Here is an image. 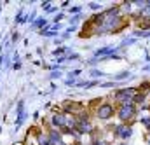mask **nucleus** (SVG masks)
<instances>
[{
    "label": "nucleus",
    "mask_w": 150,
    "mask_h": 145,
    "mask_svg": "<svg viewBox=\"0 0 150 145\" xmlns=\"http://www.w3.org/2000/svg\"><path fill=\"white\" fill-rule=\"evenodd\" d=\"M33 19H35V12H32V14L28 16V21H33Z\"/></svg>",
    "instance_id": "19"
},
{
    "label": "nucleus",
    "mask_w": 150,
    "mask_h": 145,
    "mask_svg": "<svg viewBox=\"0 0 150 145\" xmlns=\"http://www.w3.org/2000/svg\"><path fill=\"white\" fill-rule=\"evenodd\" d=\"M0 12H2V5H0Z\"/></svg>",
    "instance_id": "25"
},
{
    "label": "nucleus",
    "mask_w": 150,
    "mask_h": 145,
    "mask_svg": "<svg viewBox=\"0 0 150 145\" xmlns=\"http://www.w3.org/2000/svg\"><path fill=\"white\" fill-rule=\"evenodd\" d=\"M63 51H65V49H56V51H54V54H56V56H59V54H61Z\"/></svg>",
    "instance_id": "20"
},
{
    "label": "nucleus",
    "mask_w": 150,
    "mask_h": 145,
    "mask_svg": "<svg viewBox=\"0 0 150 145\" xmlns=\"http://www.w3.org/2000/svg\"><path fill=\"white\" fill-rule=\"evenodd\" d=\"M134 93V89H126V91H119L117 93V98H120L122 102H129L131 100V95Z\"/></svg>",
    "instance_id": "4"
},
{
    "label": "nucleus",
    "mask_w": 150,
    "mask_h": 145,
    "mask_svg": "<svg viewBox=\"0 0 150 145\" xmlns=\"http://www.w3.org/2000/svg\"><path fill=\"white\" fill-rule=\"evenodd\" d=\"M52 122H54V126H63V124H67V119L63 115H56L52 119Z\"/></svg>",
    "instance_id": "6"
},
{
    "label": "nucleus",
    "mask_w": 150,
    "mask_h": 145,
    "mask_svg": "<svg viewBox=\"0 0 150 145\" xmlns=\"http://www.w3.org/2000/svg\"><path fill=\"white\" fill-rule=\"evenodd\" d=\"M82 126H80V131H91V126L87 124V122H80Z\"/></svg>",
    "instance_id": "8"
},
{
    "label": "nucleus",
    "mask_w": 150,
    "mask_h": 145,
    "mask_svg": "<svg viewBox=\"0 0 150 145\" xmlns=\"http://www.w3.org/2000/svg\"><path fill=\"white\" fill-rule=\"evenodd\" d=\"M42 26H44V28L47 26V21H45V19H37V21L33 23V28H42Z\"/></svg>",
    "instance_id": "7"
},
{
    "label": "nucleus",
    "mask_w": 150,
    "mask_h": 145,
    "mask_svg": "<svg viewBox=\"0 0 150 145\" xmlns=\"http://www.w3.org/2000/svg\"><path fill=\"white\" fill-rule=\"evenodd\" d=\"M65 84H67V86H74V84H77V82H75L74 79H68V80H67Z\"/></svg>",
    "instance_id": "15"
},
{
    "label": "nucleus",
    "mask_w": 150,
    "mask_h": 145,
    "mask_svg": "<svg viewBox=\"0 0 150 145\" xmlns=\"http://www.w3.org/2000/svg\"><path fill=\"white\" fill-rule=\"evenodd\" d=\"M51 138H52V140H54V142H56V140H58V138H59V136H58V135H56V133H52V135H51Z\"/></svg>",
    "instance_id": "22"
},
{
    "label": "nucleus",
    "mask_w": 150,
    "mask_h": 145,
    "mask_svg": "<svg viewBox=\"0 0 150 145\" xmlns=\"http://www.w3.org/2000/svg\"><path fill=\"white\" fill-rule=\"evenodd\" d=\"M112 54V53H115V49H112V47H103V49H98L96 51V58H100V56H105V54Z\"/></svg>",
    "instance_id": "5"
},
{
    "label": "nucleus",
    "mask_w": 150,
    "mask_h": 145,
    "mask_svg": "<svg viewBox=\"0 0 150 145\" xmlns=\"http://www.w3.org/2000/svg\"><path fill=\"white\" fill-rule=\"evenodd\" d=\"M112 114H113V109L110 105H103L101 109L98 110V117H100V119H108Z\"/></svg>",
    "instance_id": "3"
},
{
    "label": "nucleus",
    "mask_w": 150,
    "mask_h": 145,
    "mask_svg": "<svg viewBox=\"0 0 150 145\" xmlns=\"http://www.w3.org/2000/svg\"><path fill=\"white\" fill-rule=\"evenodd\" d=\"M91 73H93L94 77H98V75H101V72H98V70H93V72H91Z\"/></svg>",
    "instance_id": "23"
},
{
    "label": "nucleus",
    "mask_w": 150,
    "mask_h": 145,
    "mask_svg": "<svg viewBox=\"0 0 150 145\" xmlns=\"http://www.w3.org/2000/svg\"><path fill=\"white\" fill-rule=\"evenodd\" d=\"M134 100H136V102H143V100H145V95H143V93H142V95H136Z\"/></svg>",
    "instance_id": "11"
},
{
    "label": "nucleus",
    "mask_w": 150,
    "mask_h": 145,
    "mask_svg": "<svg viewBox=\"0 0 150 145\" xmlns=\"http://www.w3.org/2000/svg\"><path fill=\"white\" fill-rule=\"evenodd\" d=\"M120 145H126V144H120Z\"/></svg>",
    "instance_id": "26"
},
{
    "label": "nucleus",
    "mask_w": 150,
    "mask_h": 145,
    "mask_svg": "<svg viewBox=\"0 0 150 145\" xmlns=\"http://www.w3.org/2000/svg\"><path fill=\"white\" fill-rule=\"evenodd\" d=\"M143 12H145L147 16H150V5H149V7H147V9H145V11H143Z\"/></svg>",
    "instance_id": "24"
},
{
    "label": "nucleus",
    "mask_w": 150,
    "mask_h": 145,
    "mask_svg": "<svg viewBox=\"0 0 150 145\" xmlns=\"http://www.w3.org/2000/svg\"><path fill=\"white\" fill-rule=\"evenodd\" d=\"M14 68H16V70H18V68H21V63H19V61H16V63H14Z\"/></svg>",
    "instance_id": "21"
},
{
    "label": "nucleus",
    "mask_w": 150,
    "mask_h": 145,
    "mask_svg": "<svg viewBox=\"0 0 150 145\" xmlns=\"http://www.w3.org/2000/svg\"><path fill=\"white\" fill-rule=\"evenodd\" d=\"M70 12H72V14H79V12H80V7H79V5H77V7H72Z\"/></svg>",
    "instance_id": "10"
},
{
    "label": "nucleus",
    "mask_w": 150,
    "mask_h": 145,
    "mask_svg": "<svg viewBox=\"0 0 150 145\" xmlns=\"http://www.w3.org/2000/svg\"><path fill=\"white\" fill-rule=\"evenodd\" d=\"M61 19H63V14H58V16H56V19H54V23H56V25H58V23H59V21H61Z\"/></svg>",
    "instance_id": "14"
},
{
    "label": "nucleus",
    "mask_w": 150,
    "mask_h": 145,
    "mask_svg": "<svg viewBox=\"0 0 150 145\" xmlns=\"http://www.w3.org/2000/svg\"><path fill=\"white\" fill-rule=\"evenodd\" d=\"M122 131H124V128H122V126H117V128H115V135H120Z\"/></svg>",
    "instance_id": "12"
},
{
    "label": "nucleus",
    "mask_w": 150,
    "mask_h": 145,
    "mask_svg": "<svg viewBox=\"0 0 150 145\" xmlns=\"http://www.w3.org/2000/svg\"><path fill=\"white\" fill-rule=\"evenodd\" d=\"M51 77H52V79H56V77H61V72H59V70H58V72H52V73H51Z\"/></svg>",
    "instance_id": "13"
},
{
    "label": "nucleus",
    "mask_w": 150,
    "mask_h": 145,
    "mask_svg": "<svg viewBox=\"0 0 150 145\" xmlns=\"http://www.w3.org/2000/svg\"><path fill=\"white\" fill-rule=\"evenodd\" d=\"M23 121H25V103L23 102H19L18 103V119H16V129L23 124Z\"/></svg>",
    "instance_id": "2"
},
{
    "label": "nucleus",
    "mask_w": 150,
    "mask_h": 145,
    "mask_svg": "<svg viewBox=\"0 0 150 145\" xmlns=\"http://www.w3.org/2000/svg\"><path fill=\"white\" fill-rule=\"evenodd\" d=\"M18 38H19V33H18V32L12 33V42H18Z\"/></svg>",
    "instance_id": "16"
},
{
    "label": "nucleus",
    "mask_w": 150,
    "mask_h": 145,
    "mask_svg": "<svg viewBox=\"0 0 150 145\" xmlns=\"http://www.w3.org/2000/svg\"><path fill=\"white\" fill-rule=\"evenodd\" d=\"M143 122L147 124V128H149V129H150V117H147V119H143Z\"/></svg>",
    "instance_id": "18"
},
{
    "label": "nucleus",
    "mask_w": 150,
    "mask_h": 145,
    "mask_svg": "<svg viewBox=\"0 0 150 145\" xmlns=\"http://www.w3.org/2000/svg\"><path fill=\"white\" fill-rule=\"evenodd\" d=\"M89 7H91V9H100V5H98V4H94V2H93V4H89Z\"/></svg>",
    "instance_id": "17"
},
{
    "label": "nucleus",
    "mask_w": 150,
    "mask_h": 145,
    "mask_svg": "<svg viewBox=\"0 0 150 145\" xmlns=\"http://www.w3.org/2000/svg\"><path fill=\"white\" fill-rule=\"evenodd\" d=\"M133 114H134V107H133L131 103H129V105L126 103V105H122V109H120V112H119V117H120L122 121H126V119H129Z\"/></svg>",
    "instance_id": "1"
},
{
    "label": "nucleus",
    "mask_w": 150,
    "mask_h": 145,
    "mask_svg": "<svg viewBox=\"0 0 150 145\" xmlns=\"http://www.w3.org/2000/svg\"><path fill=\"white\" fill-rule=\"evenodd\" d=\"M120 136H122V138H129V136H131V129H129V128H127V129H124V131L120 133Z\"/></svg>",
    "instance_id": "9"
}]
</instances>
